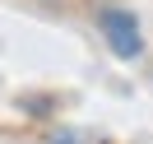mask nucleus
<instances>
[{
    "label": "nucleus",
    "instance_id": "obj_2",
    "mask_svg": "<svg viewBox=\"0 0 153 144\" xmlns=\"http://www.w3.org/2000/svg\"><path fill=\"white\" fill-rule=\"evenodd\" d=\"M19 107L33 116V121H47V116H56V112H60V98H56V93H23V98H19Z\"/></svg>",
    "mask_w": 153,
    "mask_h": 144
},
{
    "label": "nucleus",
    "instance_id": "obj_3",
    "mask_svg": "<svg viewBox=\"0 0 153 144\" xmlns=\"http://www.w3.org/2000/svg\"><path fill=\"white\" fill-rule=\"evenodd\" d=\"M51 144H102V140L88 135V130H56V135H51Z\"/></svg>",
    "mask_w": 153,
    "mask_h": 144
},
{
    "label": "nucleus",
    "instance_id": "obj_1",
    "mask_svg": "<svg viewBox=\"0 0 153 144\" xmlns=\"http://www.w3.org/2000/svg\"><path fill=\"white\" fill-rule=\"evenodd\" d=\"M97 28H102V42L116 60H139L144 56V28L134 19V10H121V5H97Z\"/></svg>",
    "mask_w": 153,
    "mask_h": 144
}]
</instances>
